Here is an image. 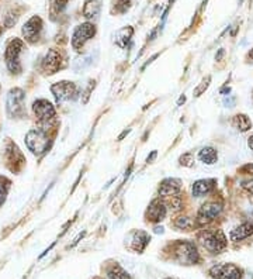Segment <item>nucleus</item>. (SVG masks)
<instances>
[{
	"instance_id": "1",
	"label": "nucleus",
	"mask_w": 253,
	"mask_h": 279,
	"mask_svg": "<svg viewBox=\"0 0 253 279\" xmlns=\"http://www.w3.org/2000/svg\"><path fill=\"white\" fill-rule=\"evenodd\" d=\"M26 145L33 154L42 155L49 147V137H48L47 131L42 129L28 131L26 136Z\"/></svg>"
},
{
	"instance_id": "2",
	"label": "nucleus",
	"mask_w": 253,
	"mask_h": 279,
	"mask_svg": "<svg viewBox=\"0 0 253 279\" xmlns=\"http://www.w3.org/2000/svg\"><path fill=\"white\" fill-rule=\"evenodd\" d=\"M23 46H24V43L20 38H14V40L10 41L7 44V48H6V52H4L6 65L9 68L10 72H13V74H19L21 71L19 56L23 51Z\"/></svg>"
},
{
	"instance_id": "3",
	"label": "nucleus",
	"mask_w": 253,
	"mask_h": 279,
	"mask_svg": "<svg viewBox=\"0 0 253 279\" xmlns=\"http://www.w3.org/2000/svg\"><path fill=\"white\" fill-rule=\"evenodd\" d=\"M200 241L207 251L213 254H219L226 247V238L221 230L214 232H203L200 234Z\"/></svg>"
},
{
	"instance_id": "4",
	"label": "nucleus",
	"mask_w": 253,
	"mask_h": 279,
	"mask_svg": "<svg viewBox=\"0 0 253 279\" xmlns=\"http://www.w3.org/2000/svg\"><path fill=\"white\" fill-rule=\"evenodd\" d=\"M198 251L197 247L190 241L179 242L176 247V260L183 265H193L198 262Z\"/></svg>"
},
{
	"instance_id": "5",
	"label": "nucleus",
	"mask_w": 253,
	"mask_h": 279,
	"mask_svg": "<svg viewBox=\"0 0 253 279\" xmlns=\"http://www.w3.org/2000/svg\"><path fill=\"white\" fill-rule=\"evenodd\" d=\"M24 92L21 89H11L7 94V112L13 117L24 114Z\"/></svg>"
},
{
	"instance_id": "6",
	"label": "nucleus",
	"mask_w": 253,
	"mask_h": 279,
	"mask_svg": "<svg viewBox=\"0 0 253 279\" xmlns=\"http://www.w3.org/2000/svg\"><path fill=\"white\" fill-rule=\"evenodd\" d=\"M210 274L214 279H241L242 270L234 264H217L210 270Z\"/></svg>"
},
{
	"instance_id": "7",
	"label": "nucleus",
	"mask_w": 253,
	"mask_h": 279,
	"mask_svg": "<svg viewBox=\"0 0 253 279\" xmlns=\"http://www.w3.org/2000/svg\"><path fill=\"white\" fill-rule=\"evenodd\" d=\"M51 92L54 93L56 102L62 103L65 100H72L77 94L76 85L72 82H58L51 86Z\"/></svg>"
},
{
	"instance_id": "8",
	"label": "nucleus",
	"mask_w": 253,
	"mask_h": 279,
	"mask_svg": "<svg viewBox=\"0 0 253 279\" xmlns=\"http://www.w3.org/2000/svg\"><path fill=\"white\" fill-rule=\"evenodd\" d=\"M96 34V27L90 23H84L82 26L76 28L73 31V36H72V46L75 48L76 51H79L82 46H84V43L87 40H90L92 37H94Z\"/></svg>"
},
{
	"instance_id": "9",
	"label": "nucleus",
	"mask_w": 253,
	"mask_h": 279,
	"mask_svg": "<svg viewBox=\"0 0 253 279\" xmlns=\"http://www.w3.org/2000/svg\"><path fill=\"white\" fill-rule=\"evenodd\" d=\"M33 109H34V113L38 117L39 123H42V124H48L49 121L55 119V109H54L52 103L48 102L45 99L36 100Z\"/></svg>"
},
{
	"instance_id": "10",
	"label": "nucleus",
	"mask_w": 253,
	"mask_h": 279,
	"mask_svg": "<svg viewBox=\"0 0 253 279\" xmlns=\"http://www.w3.org/2000/svg\"><path fill=\"white\" fill-rule=\"evenodd\" d=\"M222 210V206L219 203H216V202H210V203H206L200 207L198 210V219L197 222L198 224H208L211 223L214 219H217L219 213Z\"/></svg>"
},
{
	"instance_id": "11",
	"label": "nucleus",
	"mask_w": 253,
	"mask_h": 279,
	"mask_svg": "<svg viewBox=\"0 0 253 279\" xmlns=\"http://www.w3.org/2000/svg\"><path fill=\"white\" fill-rule=\"evenodd\" d=\"M42 31V20L38 16H33L23 27V36L28 43H36Z\"/></svg>"
},
{
	"instance_id": "12",
	"label": "nucleus",
	"mask_w": 253,
	"mask_h": 279,
	"mask_svg": "<svg viewBox=\"0 0 253 279\" xmlns=\"http://www.w3.org/2000/svg\"><path fill=\"white\" fill-rule=\"evenodd\" d=\"M61 68V55L55 49H49L45 58L42 59V69L47 74H55Z\"/></svg>"
},
{
	"instance_id": "13",
	"label": "nucleus",
	"mask_w": 253,
	"mask_h": 279,
	"mask_svg": "<svg viewBox=\"0 0 253 279\" xmlns=\"http://www.w3.org/2000/svg\"><path fill=\"white\" fill-rule=\"evenodd\" d=\"M180 187H181V182L179 179L175 178H168L165 179L159 187V195L163 197H170V196L178 195L180 192Z\"/></svg>"
},
{
	"instance_id": "14",
	"label": "nucleus",
	"mask_w": 253,
	"mask_h": 279,
	"mask_svg": "<svg viewBox=\"0 0 253 279\" xmlns=\"http://www.w3.org/2000/svg\"><path fill=\"white\" fill-rule=\"evenodd\" d=\"M146 216H148V220H150V222H160L166 216V207L160 200H153L150 203L149 209H148Z\"/></svg>"
},
{
	"instance_id": "15",
	"label": "nucleus",
	"mask_w": 253,
	"mask_h": 279,
	"mask_svg": "<svg viewBox=\"0 0 253 279\" xmlns=\"http://www.w3.org/2000/svg\"><path fill=\"white\" fill-rule=\"evenodd\" d=\"M216 186V181L214 179H200L193 185V196L196 197H203V196L208 195L213 187Z\"/></svg>"
},
{
	"instance_id": "16",
	"label": "nucleus",
	"mask_w": 253,
	"mask_h": 279,
	"mask_svg": "<svg viewBox=\"0 0 253 279\" xmlns=\"http://www.w3.org/2000/svg\"><path fill=\"white\" fill-rule=\"evenodd\" d=\"M253 234V224L251 223H244L241 226H238L236 229H234L231 232V240L232 241H241L244 238H248L249 235Z\"/></svg>"
},
{
	"instance_id": "17",
	"label": "nucleus",
	"mask_w": 253,
	"mask_h": 279,
	"mask_svg": "<svg viewBox=\"0 0 253 279\" xmlns=\"http://www.w3.org/2000/svg\"><path fill=\"white\" fill-rule=\"evenodd\" d=\"M149 240V235L145 232H134V237H132V248L138 252L144 251L145 247L148 245Z\"/></svg>"
},
{
	"instance_id": "18",
	"label": "nucleus",
	"mask_w": 253,
	"mask_h": 279,
	"mask_svg": "<svg viewBox=\"0 0 253 279\" xmlns=\"http://www.w3.org/2000/svg\"><path fill=\"white\" fill-rule=\"evenodd\" d=\"M99 11H100V1L99 0H86L83 6V16L86 19L97 17Z\"/></svg>"
},
{
	"instance_id": "19",
	"label": "nucleus",
	"mask_w": 253,
	"mask_h": 279,
	"mask_svg": "<svg viewBox=\"0 0 253 279\" xmlns=\"http://www.w3.org/2000/svg\"><path fill=\"white\" fill-rule=\"evenodd\" d=\"M198 157L207 165H213V164H216L217 159H218V154H217V151L213 147H206V148L200 151Z\"/></svg>"
},
{
	"instance_id": "20",
	"label": "nucleus",
	"mask_w": 253,
	"mask_h": 279,
	"mask_svg": "<svg viewBox=\"0 0 253 279\" xmlns=\"http://www.w3.org/2000/svg\"><path fill=\"white\" fill-rule=\"evenodd\" d=\"M132 33H134V30H132L131 27H124L122 30H120V31L115 34V43H117V46H121V48H125L127 44H128V41L131 40Z\"/></svg>"
},
{
	"instance_id": "21",
	"label": "nucleus",
	"mask_w": 253,
	"mask_h": 279,
	"mask_svg": "<svg viewBox=\"0 0 253 279\" xmlns=\"http://www.w3.org/2000/svg\"><path fill=\"white\" fill-rule=\"evenodd\" d=\"M234 126L238 130L248 131L252 127V121L249 120V117L245 116V114H238V116H235Z\"/></svg>"
},
{
	"instance_id": "22",
	"label": "nucleus",
	"mask_w": 253,
	"mask_h": 279,
	"mask_svg": "<svg viewBox=\"0 0 253 279\" xmlns=\"http://www.w3.org/2000/svg\"><path fill=\"white\" fill-rule=\"evenodd\" d=\"M108 278L110 279H131L130 274L127 271H124L121 267H114L108 271Z\"/></svg>"
},
{
	"instance_id": "23",
	"label": "nucleus",
	"mask_w": 253,
	"mask_h": 279,
	"mask_svg": "<svg viewBox=\"0 0 253 279\" xmlns=\"http://www.w3.org/2000/svg\"><path fill=\"white\" fill-rule=\"evenodd\" d=\"M175 226L178 229H181V230H190V229L194 227V222L190 217H179L178 220L175 222Z\"/></svg>"
},
{
	"instance_id": "24",
	"label": "nucleus",
	"mask_w": 253,
	"mask_h": 279,
	"mask_svg": "<svg viewBox=\"0 0 253 279\" xmlns=\"http://www.w3.org/2000/svg\"><path fill=\"white\" fill-rule=\"evenodd\" d=\"M10 182L6 178L0 177V206L4 203L6 200V195H7V189H9Z\"/></svg>"
},
{
	"instance_id": "25",
	"label": "nucleus",
	"mask_w": 253,
	"mask_h": 279,
	"mask_svg": "<svg viewBox=\"0 0 253 279\" xmlns=\"http://www.w3.org/2000/svg\"><path fill=\"white\" fill-rule=\"evenodd\" d=\"M20 13L19 11H14V10H10L9 13H7V16L4 17V26L7 28L13 27L16 23H17V20H19V16Z\"/></svg>"
},
{
	"instance_id": "26",
	"label": "nucleus",
	"mask_w": 253,
	"mask_h": 279,
	"mask_svg": "<svg viewBox=\"0 0 253 279\" xmlns=\"http://www.w3.org/2000/svg\"><path fill=\"white\" fill-rule=\"evenodd\" d=\"M193 162H194V158H193V155H191L190 152L184 154V155L180 158V164H181V165H186V167H191Z\"/></svg>"
},
{
	"instance_id": "27",
	"label": "nucleus",
	"mask_w": 253,
	"mask_h": 279,
	"mask_svg": "<svg viewBox=\"0 0 253 279\" xmlns=\"http://www.w3.org/2000/svg\"><path fill=\"white\" fill-rule=\"evenodd\" d=\"M115 7H117V10H118L120 13H124L125 10L130 7V0H120Z\"/></svg>"
},
{
	"instance_id": "28",
	"label": "nucleus",
	"mask_w": 253,
	"mask_h": 279,
	"mask_svg": "<svg viewBox=\"0 0 253 279\" xmlns=\"http://www.w3.org/2000/svg\"><path fill=\"white\" fill-rule=\"evenodd\" d=\"M68 4V0H54V9L56 11H62Z\"/></svg>"
},
{
	"instance_id": "29",
	"label": "nucleus",
	"mask_w": 253,
	"mask_h": 279,
	"mask_svg": "<svg viewBox=\"0 0 253 279\" xmlns=\"http://www.w3.org/2000/svg\"><path fill=\"white\" fill-rule=\"evenodd\" d=\"M210 81H211V78H207V81H204V82H203V85H201V86H200L198 89H196L194 94H196V96H200L201 93L204 92L207 88H208V85H210Z\"/></svg>"
},
{
	"instance_id": "30",
	"label": "nucleus",
	"mask_w": 253,
	"mask_h": 279,
	"mask_svg": "<svg viewBox=\"0 0 253 279\" xmlns=\"http://www.w3.org/2000/svg\"><path fill=\"white\" fill-rule=\"evenodd\" d=\"M242 186H244L246 190H249L251 193H253V179L248 181V182H244V185Z\"/></svg>"
},
{
	"instance_id": "31",
	"label": "nucleus",
	"mask_w": 253,
	"mask_h": 279,
	"mask_svg": "<svg viewBox=\"0 0 253 279\" xmlns=\"http://www.w3.org/2000/svg\"><path fill=\"white\" fill-rule=\"evenodd\" d=\"M242 171L246 172V174H251V175H253V164H251V165H245V167L242 168Z\"/></svg>"
},
{
	"instance_id": "32",
	"label": "nucleus",
	"mask_w": 253,
	"mask_h": 279,
	"mask_svg": "<svg viewBox=\"0 0 253 279\" xmlns=\"http://www.w3.org/2000/svg\"><path fill=\"white\" fill-rule=\"evenodd\" d=\"M224 55V49H219V52H218V55H217V61H219L221 58Z\"/></svg>"
},
{
	"instance_id": "33",
	"label": "nucleus",
	"mask_w": 253,
	"mask_h": 279,
	"mask_svg": "<svg viewBox=\"0 0 253 279\" xmlns=\"http://www.w3.org/2000/svg\"><path fill=\"white\" fill-rule=\"evenodd\" d=\"M155 157H156V151H153V152L150 154V157H148V162H149V161H152V159L155 158Z\"/></svg>"
},
{
	"instance_id": "34",
	"label": "nucleus",
	"mask_w": 253,
	"mask_h": 279,
	"mask_svg": "<svg viewBox=\"0 0 253 279\" xmlns=\"http://www.w3.org/2000/svg\"><path fill=\"white\" fill-rule=\"evenodd\" d=\"M249 147L253 149V136L251 137V139H249Z\"/></svg>"
},
{
	"instance_id": "35",
	"label": "nucleus",
	"mask_w": 253,
	"mask_h": 279,
	"mask_svg": "<svg viewBox=\"0 0 253 279\" xmlns=\"http://www.w3.org/2000/svg\"><path fill=\"white\" fill-rule=\"evenodd\" d=\"M184 100H186V97H184V96H181V97L179 99V104H181V103L184 102Z\"/></svg>"
},
{
	"instance_id": "36",
	"label": "nucleus",
	"mask_w": 253,
	"mask_h": 279,
	"mask_svg": "<svg viewBox=\"0 0 253 279\" xmlns=\"http://www.w3.org/2000/svg\"><path fill=\"white\" fill-rule=\"evenodd\" d=\"M249 58H251V59H252V61H253V49H252V51H251V52H249Z\"/></svg>"
},
{
	"instance_id": "37",
	"label": "nucleus",
	"mask_w": 253,
	"mask_h": 279,
	"mask_svg": "<svg viewBox=\"0 0 253 279\" xmlns=\"http://www.w3.org/2000/svg\"><path fill=\"white\" fill-rule=\"evenodd\" d=\"M0 34H1V27H0Z\"/></svg>"
},
{
	"instance_id": "38",
	"label": "nucleus",
	"mask_w": 253,
	"mask_h": 279,
	"mask_svg": "<svg viewBox=\"0 0 253 279\" xmlns=\"http://www.w3.org/2000/svg\"><path fill=\"white\" fill-rule=\"evenodd\" d=\"M165 279H172V278H165Z\"/></svg>"
}]
</instances>
